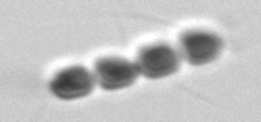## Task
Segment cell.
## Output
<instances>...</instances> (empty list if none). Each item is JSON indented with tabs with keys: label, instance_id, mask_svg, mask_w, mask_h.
I'll use <instances>...</instances> for the list:
<instances>
[{
	"label": "cell",
	"instance_id": "7a4b0ae2",
	"mask_svg": "<svg viewBox=\"0 0 261 122\" xmlns=\"http://www.w3.org/2000/svg\"><path fill=\"white\" fill-rule=\"evenodd\" d=\"M181 60L177 50L165 42L143 46L137 55V67L147 79H162L177 73Z\"/></svg>",
	"mask_w": 261,
	"mask_h": 122
},
{
	"label": "cell",
	"instance_id": "3957f363",
	"mask_svg": "<svg viewBox=\"0 0 261 122\" xmlns=\"http://www.w3.org/2000/svg\"><path fill=\"white\" fill-rule=\"evenodd\" d=\"M95 88V76L83 66H70L57 71L49 82V91L60 100H79Z\"/></svg>",
	"mask_w": 261,
	"mask_h": 122
},
{
	"label": "cell",
	"instance_id": "277c9868",
	"mask_svg": "<svg viewBox=\"0 0 261 122\" xmlns=\"http://www.w3.org/2000/svg\"><path fill=\"white\" fill-rule=\"evenodd\" d=\"M140 70L137 64L122 57H102L94 63V76L106 91H117L135 84Z\"/></svg>",
	"mask_w": 261,
	"mask_h": 122
},
{
	"label": "cell",
	"instance_id": "6da1fadb",
	"mask_svg": "<svg viewBox=\"0 0 261 122\" xmlns=\"http://www.w3.org/2000/svg\"><path fill=\"white\" fill-rule=\"evenodd\" d=\"M223 46V39L210 30L192 29L179 35V53L192 66H205L215 61Z\"/></svg>",
	"mask_w": 261,
	"mask_h": 122
}]
</instances>
